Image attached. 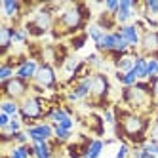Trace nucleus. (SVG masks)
I'll return each mask as SVG.
<instances>
[{"label":"nucleus","instance_id":"1","mask_svg":"<svg viewBox=\"0 0 158 158\" xmlns=\"http://www.w3.org/2000/svg\"><path fill=\"white\" fill-rule=\"evenodd\" d=\"M92 17V12L86 4H71L63 8L59 15L55 17L53 27H52V36L53 38H63V36H74L78 32L88 29V21Z\"/></svg>","mask_w":158,"mask_h":158},{"label":"nucleus","instance_id":"23","mask_svg":"<svg viewBox=\"0 0 158 158\" xmlns=\"http://www.w3.org/2000/svg\"><path fill=\"white\" fill-rule=\"evenodd\" d=\"M52 126H53V137H55V141L67 143V141L73 137V131H69V130H65V128L57 126V124H52Z\"/></svg>","mask_w":158,"mask_h":158},{"label":"nucleus","instance_id":"35","mask_svg":"<svg viewBox=\"0 0 158 158\" xmlns=\"http://www.w3.org/2000/svg\"><path fill=\"white\" fill-rule=\"evenodd\" d=\"M149 141L158 145V124H152L151 130H149Z\"/></svg>","mask_w":158,"mask_h":158},{"label":"nucleus","instance_id":"11","mask_svg":"<svg viewBox=\"0 0 158 158\" xmlns=\"http://www.w3.org/2000/svg\"><path fill=\"white\" fill-rule=\"evenodd\" d=\"M38 67H40V63L36 61V59H32V57H29L21 67H17L15 69V76L17 78H21V80H25V82H32L35 80V76H36V71H38Z\"/></svg>","mask_w":158,"mask_h":158},{"label":"nucleus","instance_id":"5","mask_svg":"<svg viewBox=\"0 0 158 158\" xmlns=\"http://www.w3.org/2000/svg\"><path fill=\"white\" fill-rule=\"evenodd\" d=\"M32 82L42 86L44 89H55V88H57V74H55V67L46 65V63H40L38 71H36V76H35V80H32Z\"/></svg>","mask_w":158,"mask_h":158},{"label":"nucleus","instance_id":"13","mask_svg":"<svg viewBox=\"0 0 158 158\" xmlns=\"http://www.w3.org/2000/svg\"><path fill=\"white\" fill-rule=\"evenodd\" d=\"M135 15V10H133V0H120V8L116 12V23L118 27L122 25H128V21Z\"/></svg>","mask_w":158,"mask_h":158},{"label":"nucleus","instance_id":"8","mask_svg":"<svg viewBox=\"0 0 158 158\" xmlns=\"http://www.w3.org/2000/svg\"><path fill=\"white\" fill-rule=\"evenodd\" d=\"M137 55H139V53H135V52H128V53H124V55L110 53V57H112V63H114L116 71L126 74V73H131V71H133V67H135V59H137Z\"/></svg>","mask_w":158,"mask_h":158},{"label":"nucleus","instance_id":"36","mask_svg":"<svg viewBox=\"0 0 158 158\" xmlns=\"http://www.w3.org/2000/svg\"><path fill=\"white\" fill-rule=\"evenodd\" d=\"M149 84L152 86V95H154V99L158 101V76H151V78H149Z\"/></svg>","mask_w":158,"mask_h":158},{"label":"nucleus","instance_id":"20","mask_svg":"<svg viewBox=\"0 0 158 158\" xmlns=\"http://www.w3.org/2000/svg\"><path fill=\"white\" fill-rule=\"evenodd\" d=\"M103 149H105V141H101V139H92V143H89V147H88L84 158H99L101 152H103Z\"/></svg>","mask_w":158,"mask_h":158},{"label":"nucleus","instance_id":"4","mask_svg":"<svg viewBox=\"0 0 158 158\" xmlns=\"http://www.w3.org/2000/svg\"><path fill=\"white\" fill-rule=\"evenodd\" d=\"M0 89H2V95L4 99H12V101H23L25 97H29V89H31V84L21 80V78L14 76L10 78L8 82H2V86H0Z\"/></svg>","mask_w":158,"mask_h":158},{"label":"nucleus","instance_id":"25","mask_svg":"<svg viewBox=\"0 0 158 158\" xmlns=\"http://www.w3.org/2000/svg\"><path fill=\"white\" fill-rule=\"evenodd\" d=\"M21 128H23V120H21V116H14L12 122L8 124V128H4L2 131H4V133H12V135H15L17 131H23Z\"/></svg>","mask_w":158,"mask_h":158},{"label":"nucleus","instance_id":"10","mask_svg":"<svg viewBox=\"0 0 158 158\" xmlns=\"http://www.w3.org/2000/svg\"><path fill=\"white\" fill-rule=\"evenodd\" d=\"M89 86H92V76L84 78V80H80L78 84H74L73 89L67 94V99H69L71 103H74V101H86L89 97Z\"/></svg>","mask_w":158,"mask_h":158},{"label":"nucleus","instance_id":"7","mask_svg":"<svg viewBox=\"0 0 158 158\" xmlns=\"http://www.w3.org/2000/svg\"><path fill=\"white\" fill-rule=\"evenodd\" d=\"M141 55L158 59V31H147L141 36Z\"/></svg>","mask_w":158,"mask_h":158},{"label":"nucleus","instance_id":"31","mask_svg":"<svg viewBox=\"0 0 158 158\" xmlns=\"http://www.w3.org/2000/svg\"><path fill=\"white\" fill-rule=\"evenodd\" d=\"M147 73H149V78L158 76V59L149 57V61H147Z\"/></svg>","mask_w":158,"mask_h":158},{"label":"nucleus","instance_id":"12","mask_svg":"<svg viewBox=\"0 0 158 158\" xmlns=\"http://www.w3.org/2000/svg\"><path fill=\"white\" fill-rule=\"evenodd\" d=\"M116 44H118V31H114V32H105V36L101 38V42L95 44V50H97V53H107V55H110V53L116 52Z\"/></svg>","mask_w":158,"mask_h":158},{"label":"nucleus","instance_id":"29","mask_svg":"<svg viewBox=\"0 0 158 158\" xmlns=\"http://www.w3.org/2000/svg\"><path fill=\"white\" fill-rule=\"evenodd\" d=\"M130 154H131V145H130L128 141H122L114 158H130Z\"/></svg>","mask_w":158,"mask_h":158},{"label":"nucleus","instance_id":"32","mask_svg":"<svg viewBox=\"0 0 158 158\" xmlns=\"http://www.w3.org/2000/svg\"><path fill=\"white\" fill-rule=\"evenodd\" d=\"M103 120H105V124H110L112 128L116 126V114H114V110L112 109H105L103 110Z\"/></svg>","mask_w":158,"mask_h":158},{"label":"nucleus","instance_id":"2","mask_svg":"<svg viewBox=\"0 0 158 158\" xmlns=\"http://www.w3.org/2000/svg\"><path fill=\"white\" fill-rule=\"evenodd\" d=\"M52 101L46 97H38V95H29L19 103V116L23 120L27 128L35 126L36 120H46V112L52 109Z\"/></svg>","mask_w":158,"mask_h":158},{"label":"nucleus","instance_id":"22","mask_svg":"<svg viewBox=\"0 0 158 158\" xmlns=\"http://www.w3.org/2000/svg\"><path fill=\"white\" fill-rule=\"evenodd\" d=\"M88 38H89V36H88L86 31H82V32H78V35L71 36V38H69V46H71V50H82V48L86 46Z\"/></svg>","mask_w":158,"mask_h":158},{"label":"nucleus","instance_id":"18","mask_svg":"<svg viewBox=\"0 0 158 158\" xmlns=\"http://www.w3.org/2000/svg\"><path fill=\"white\" fill-rule=\"evenodd\" d=\"M6 156L8 158H35V149H32V145H14Z\"/></svg>","mask_w":158,"mask_h":158},{"label":"nucleus","instance_id":"16","mask_svg":"<svg viewBox=\"0 0 158 158\" xmlns=\"http://www.w3.org/2000/svg\"><path fill=\"white\" fill-rule=\"evenodd\" d=\"M23 6L25 4H21L17 2V0H4L2 2V10H4V17L6 19H17L23 15Z\"/></svg>","mask_w":158,"mask_h":158},{"label":"nucleus","instance_id":"24","mask_svg":"<svg viewBox=\"0 0 158 158\" xmlns=\"http://www.w3.org/2000/svg\"><path fill=\"white\" fill-rule=\"evenodd\" d=\"M86 32H88V36L92 38V40H94L95 44H97V42H101V38L105 36V31L101 29V27H99L97 23H92V25H88Z\"/></svg>","mask_w":158,"mask_h":158},{"label":"nucleus","instance_id":"3","mask_svg":"<svg viewBox=\"0 0 158 158\" xmlns=\"http://www.w3.org/2000/svg\"><path fill=\"white\" fill-rule=\"evenodd\" d=\"M110 92V82L105 73H94L92 74V86H89V107H101V109H110L107 103V97Z\"/></svg>","mask_w":158,"mask_h":158},{"label":"nucleus","instance_id":"30","mask_svg":"<svg viewBox=\"0 0 158 158\" xmlns=\"http://www.w3.org/2000/svg\"><path fill=\"white\" fill-rule=\"evenodd\" d=\"M14 74H15V71L12 69V67L2 63V67H0V80H2V82H8L10 78H14Z\"/></svg>","mask_w":158,"mask_h":158},{"label":"nucleus","instance_id":"6","mask_svg":"<svg viewBox=\"0 0 158 158\" xmlns=\"http://www.w3.org/2000/svg\"><path fill=\"white\" fill-rule=\"evenodd\" d=\"M31 143H42V141H50L53 137V126L48 122H40V124H35L25 130Z\"/></svg>","mask_w":158,"mask_h":158},{"label":"nucleus","instance_id":"19","mask_svg":"<svg viewBox=\"0 0 158 158\" xmlns=\"http://www.w3.org/2000/svg\"><path fill=\"white\" fill-rule=\"evenodd\" d=\"M147 61H149V57H145V55H137V59H135V67H133V71L135 74H137L139 78V82L141 80H149V73H147Z\"/></svg>","mask_w":158,"mask_h":158},{"label":"nucleus","instance_id":"26","mask_svg":"<svg viewBox=\"0 0 158 158\" xmlns=\"http://www.w3.org/2000/svg\"><path fill=\"white\" fill-rule=\"evenodd\" d=\"M84 61L92 67V69H103V65H105V63H103V57H101V53H97V52H95V53H89Z\"/></svg>","mask_w":158,"mask_h":158},{"label":"nucleus","instance_id":"17","mask_svg":"<svg viewBox=\"0 0 158 158\" xmlns=\"http://www.w3.org/2000/svg\"><path fill=\"white\" fill-rule=\"evenodd\" d=\"M95 23H97L101 29H103L105 32H114V29L118 27V23H116V17L112 15V14H109V12H101Z\"/></svg>","mask_w":158,"mask_h":158},{"label":"nucleus","instance_id":"15","mask_svg":"<svg viewBox=\"0 0 158 158\" xmlns=\"http://www.w3.org/2000/svg\"><path fill=\"white\" fill-rule=\"evenodd\" d=\"M14 29L15 27H10L6 23L0 27V48H2V55H4V57H8L10 48L14 46Z\"/></svg>","mask_w":158,"mask_h":158},{"label":"nucleus","instance_id":"21","mask_svg":"<svg viewBox=\"0 0 158 158\" xmlns=\"http://www.w3.org/2000/svg\"><path fill=\"white\" fill-rule=\"evenodd\" d=\"M0 110L4 112L8 116H19V103L17 101H12V99H2V103H0Z\"/></svg>","mask_w":158,"mask_h":158},{"label":"nucleus","instance_id":"33","mask_svg":"<svg viewBox=\"0 0 158 158\" xmlns=\"http://www.w3.org/2000/svg\"><path fill=\"white\" fill-rule=\"evenodd\" d=\"M118 8H120V0H107L105 2V12H109L112 15H116Z\"/></svg>","mask_w":158,"mask_h":158},{"label":"nucleus","instance_id":"28","mask_svg":"<svg viewBox=\"0 0 158 158\" xmlns=\"http://www.w3.org/2000/svg\"><path fill=\"white\" fill-rule=\"evenodd\" d=\"M80 63H82V61H78L76 57H69V59L63 63V71H65V73H69V74L73 76V74L76 73V69L80 67Z\"/></svg>","mask_w":158,"mask_h":158},{"label":"nucleus","instance_id":"9","mask_svg":"<svg viewBox=\"0 0 158 158\" xmlns=\"http://www.w3.org/2000/svg\"><path fill=\"white\" fill-rule=\"evenodd\" d=\"M116 31H118L120 35L124 36V40H126V42L130 44V46H131V52L137 53V46L141 44V36H143V35H141V31H139L137 27H135L133 23L122 25V27H118Z\"/></svg>","mask_w":158,"mask_h":158},{"label":"nucleus","instance_id":"27","mask_svg":"<svg viewBox=\"0 0 158 158\" xmlns=\"http://www.w3.org/2000/svg\"><path fill=\"white\" fill-rule=\"evenodd\" d=\"M29 40V32L25 27H15L14 29V44H27Z\"/></svg>","mask_w":158,"mask_h":158},{"label":"nucleus","instance_id":"14","mask_svg":"<svg viewBox=\"0 0 158 158\" xmlns=\"http://www.w3.org/2000/svg\"><path fill=\"white\" fill-rule=\"evenodd\" d=\"M105 120H103V116H99V114H95V112H89V114L84 118V126L92 131V133H95L97 137L99 135H103L105 133Z\"/></svg>","mask_w":158,"mask_h":158},{"label":"nucleus","instance_id":"34","mask_svg":"<svg viewBox=\"0 0 158 158\" xmlns=\"http://www.w3.org/2000/svg\"><path fill=\"white\" fill-rule=\"evenodd\" d=\"M14 145H29V135H27V131H17L14 135Z\"/></svg>","mask_w":158,"mask_h":158},{"label":"nucleus","instance_id":"37","mask_svg":"<svg viewBox=\"0 0 158 158\" xmlns=\"http://www.w3.org/2000/svg\"><path fill=\"white\" fill-rule=\"evenodd\" d=\"M156 158H158V149H156Z\"/></svg>","mask_w":158,"mask_h":158}]
</instances>
